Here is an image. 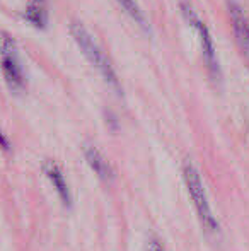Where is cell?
<instances>
[{"mask_svg": "<svg viewBox=\"0 0 249 251\" xmlns=\"http://www.w3.org/2000/svg\"><path fill=\"white\" fill-rule=\"evenodd\" d=\"M70 34H72L73 41L77 43V47L80 48L82 55L91 62V65L104 77L111 89H114L118 94H121V84L118 80L116 70H114L113 63H111L110 56L103 51V48L96 43V40L92 38V34L86 29L82 23L79 21H72L70 23Z\"/></svg>", "mask_w": 249, "mask_h": 251, "instance_id": "obj_1", "label": "cell"}, {"mask_svg": "<svg viewBox=\"0 0 249 251\" xmlns=\"http://www.w3.org/2000/svg\"><path fill=\"white\" fill-rule=\"evenodd\" d=\"M0 67L9 89L14 93H21L26 87V75L17 45L9 33H0Z\"/></svg>", "mask_w": 249, "mask_h": 251, "instance_id": "obj_2", "label": "cell"}, {"mask_svg": "<svg viewBox=\"0 0 249 251\" xmlns=\"http://www.w3.org/2000/svg\"><path fill=\"white\" fill-rule=\"evenodd\" d=\"M180 9L183 12V16L186 17L188 23L191 24V27L195 29L196 36L200 38V45H202L203 56H205V63L208 67L210 74L217 79L220 75V67H219V60H217L215 45H213V40L210 36L208 27L202 21V17L198 16V12L195 10V7H193V3L189 0H180Z\"/></svg>", "mask_w": 249, "mask_h": 251, "instance_id": "obj_3", "label": "cell"}, {"mask_svg": "<svg viewBox=\"0 0 249 251\" xmlns=\"http://www.w3.org/2000/svg\"><path fill=\"white\" fill-rule=\"evenodd\" d=\"M183 178H184V183H186L189 199H191L193 205H195L196 214H198L202 224L205 226L208 231H215L217 221H215V217H213V212H212V208H210L208 199H206V195H205V188H203V181H202V176H200L198 169L191 164H184Z\"/></svg>", "mask_w": 249, "mask_h": 251, "instance_id": "obj_4", "label": "cell"}, {"mask_svg": "<svg viewBox=\"0 0 249 251\" xmlns=\"http://www.w3.org/2000/svg\"><path fill=\"white\" fill-rule=\"evenodd\" d=\"M229 10H230V23H232L236 43L249 62V23L246 16H244V12L241 10V7L236 2H229Z\"/></svg>", "mask_w": 249, "mask_h": 251, "instance_id": "obj_5", "label": "cell"}, {"mask_svg": "<svg viewBox=\"0 0 249 251\" xmlns=\"http://www.w3.org/2000/svg\"><path fill=\"white\" fill-rule=\"evenodd\" d=\"M43 173L51 181V185L55 186V190H57V193H58V197H60V200L63 201V205H65L67 208L72 207V195H70L68 183H67L65 175H63L60 164L51 161V159H48V161L43 164Z\"/></svg>", "mask_w": 249, "mask_h": 251, "instance_id": "obj_6", "label": "cell"}, {"mask_svg": "<svg viewBox=\"0 0 249 251\" xmlns=\"http://www.w3.org/2000/svg\"><path fill=\"white\" fill-rule=\"evenodd\" d=\"M84 155H86L87 164H89L91 168H92V171L99 176V179H103V181H111V179H113V176H114L113 168H111L108 159L104 157L96 147L87 144V146L84 147Z\"/></svg>", "mask_w": 249, "mask_h": 251, "instance_id": "obj_7", "label": "cell"}, {"mask_svg": "<svg viewBox=\"0 0 249 251\" xmlns=\"http://www.w3.org/2000/svg\"><path fill=\"white\" fill-rule=\"evenodd\" d=\"M24 19L29 24H33L34 27H40V29L46 27V23H48L46 10H45L40 3H31V5H27L26 10H24Z\"/></svg>", "mask_w": 249, "mask_h": 251, "instance_id": "obj_8", "label": "cell"}, {"mask_svg": "<svg viewBox=\"0 0 249 251\" xmlns=\"http://www.w3.org/2000/svg\"><path fill=\"white\" fill-rule=\"evenodd\" d=\"M118 3H120L121 9H123L125 12L128 14V16L132 17V19L135 21L140 27H143V29H149V21H147L145 14L142 12L140 5L136 3V0H118Z\"/></svg>", "mask_w": 249, "mask_h": 251, "instance_id": "obj_9", "label": "cell"}, {"mask_svg": "<svg viewBox=\"0 0 249 251\" xmlns=\"http://www.w3.org/2000/svg\"><path fill=\"white\" fill-rule=\"evenodd\" d=\"M0 147H2V149H5V151H9V149H10V142H9V139H7V137L3 135L2 130H0Z\"/></svg>", "mask_w": 249, "mask_h": 251, "instance_id": "obj_10", "label": "cell"}, {"mask_svg": "<svg viewBox=\"0 0 249 251\" xmlns=\"http://www.w3.org/2000/svg\"><path fill=\"white\" fill-rule=\"evenodd\" d=\"M147 251H162V246H160V243L157 241V239H152V241L149 243Z\"/></svg>", "mask_w": 249, "mask_h": 251, "instance_id": "obj_11", "label": "cell"}, {"mask_svg": "<svg viewBox=\"0 0 249 251\" xmlns=\"http://www.w3.org/2000/svg\"><path fill=\"white\" fill-rule=\"evenodd\" d=\"M34 2H41V0H34Z\"/></svg>", "mask_w": 249, "mask_h": 251, "instance_id": "obj_12", "label": "cell"}]
</instances>
